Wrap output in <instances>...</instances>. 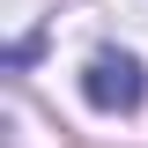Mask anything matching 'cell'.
<instances>
[{"label": "cell", "mask_w": 148, "mask_h": 148, "mask_svg": "<svg viewBox=\"0 0 148 148\" xmlns=\"http://www.w3.org/2000/svg\"><path fill=\"white\" fill-rule=\"evenodd\" d=\"M82 96H89L96 111H141L148 74H141L133 52H89V67H82Z\"/></svg>", "instance_id": "1"}]
</instances>
